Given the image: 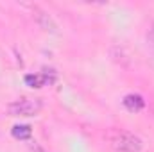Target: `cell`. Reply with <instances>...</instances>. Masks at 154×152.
Instances as JSON below:
<instances>
[{
  "label": "cell",
  "mask_w": 154,
  "mask_h": 152,
  "mask_svg": "<svg viewBox=\"0 0 154 152\" xmlns=\"http://www.w3.org/2000/svg\"><path fill=\"white\" fill-rule=\"evenodd\" d=\"M111 147L118 152H140L142 150V140L127 131H113L109 136Z\"/></svg>",
  "instance_id": "6da1fadb"
},
{
  "label": "cell",
  "mask_w": 154,
  "mask_h": 152,
  "mask_svg": "<svg viewBox=\"0 0 154 152\" xmlns=\"http://www.w3.org/2000/svg\"><path fill=\"white\" fill-rule=\"evenodd\" d=\"M43 108L41 99H20L7 106V113L11 116H34Z\"/></svg>",
  "instance_id": "7a4b0ae2"
},
{
  "label": "cell",
  "mask_w": 154,
  "mask_h": 152,
  "mask_svg": "<svg viewBox=\"0 0 154 152\" xmlns=\"http://www.w3.org/2000/svg\"><path fill=\"white\" fill-rule=\"evenodd\" d=\"M34 13H36V20H38L39 27H41L43 31H48V32H54V31H56V23H54V20H52L47 13L39 11L38 7L34 9Z\"/></svg>",
  "instance_id": "3957f363"
},
{
  "label": "cell",
  "mask_w": 154,
  "mask_h": 152,
  "mask_svg": "<svg viewBox=\"0 0 154 152\" xmlns=\"http://www.w3.org/2000/svg\"><path fill=\"white\" fill-rule=\"evenodd\" d=\"M124 106L129 111H140V109H143L145 102L140 95H127V97H124Z\"/></svg>",
  "instance_id": "277c9868"
},
{
  "label": "cell",
  "mask_w": 154,
  "mask_h": 152,
  "mask_svg": "<svg viewBox=\"0 0 154 152\" xmlns=\"http://www.w3.org/2000/svg\"><path fill=\"white\" fill-rule=\"evenodd\" d=\"M11 132H13V136L16 140H29L31 134H32V129L29 125H14Z\"/></svg>",
  "instance_id": "5b68a950"
},
{
  "label": "cell",
  "mask_w": 154,
  "mask_h": 152,
  "mask_svg": "<svg viewBox=\"0 0 154 152\" xmlns=\"http://www.w3.org/2000/svg\"><path fill=\"white\" fill-rule=\"evenodd\" d=\"M47 81H48V75H45V74L43 75H25V82L29 86H32V88H41Z\"/></svg>",
  "instance_id": "8992f818"
},
{
  "label": "cell",
  "mask_w": 154,
  "mask_h": 152,
  "mask_svg": "<svg viewBox=\"0 0 154 152\" xmlns=\"http://www.w3.org/2000/svg\"><path fill=\"white\" fill-rule=\"evenodd\" d=\"M31 150H32V152H47L41 145H38L36 141H32V143H31Z\"/></svg>",
  "instance_id": "52a82bcc"
},
{
  "label": "cell",
  "mask_w": 154,
  "mask_h": 152,
  "mask_svg": "<svg viewBox=\"0 0 154 152\" xmlns=\"http://www.w3.org/2000/svg\"><path fill=\"white\" fill-rule=\"evenodd\" d=\"M147 38H149V43H151V45L154 47V25H152V29L149 31V34H147Z\"/></svg>",
  "instance_id": "ba28073f"
}]
</instances>
